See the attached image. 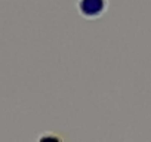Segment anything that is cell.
Masks as SVG:
<instances>
[{"mask_svg": "<svg viewBox=\"0 0 151 142\" xmlns=\"http://www.w3.org/2000/svg\"><path fill=\"white\" fill-rule=\"evenodd\" d=\"M108 9V0H77V11L85 19H98Z\"/></svg>", "mask_w": 151, "mask_h": 142, "instance_id": "obj_1", "label": "cell"}]
</instances>
